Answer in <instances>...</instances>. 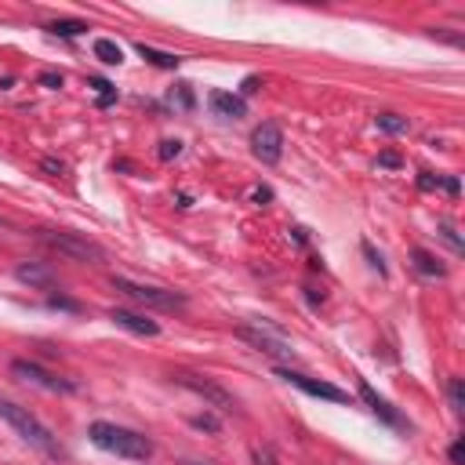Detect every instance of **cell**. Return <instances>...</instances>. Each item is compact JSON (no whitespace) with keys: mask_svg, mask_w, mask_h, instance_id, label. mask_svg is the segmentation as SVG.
Here are the masks:
<instances>
[{"mask_svg":"<svg viewBox=\"0 0 465 465\" xmlns=\"http://www.w3.org/2000/svg\"><path fill=\"white\" fill-rule=\"evenodd\" d=\"M447 400H450V411L461 414L465 411V396H461V378H450L447 381Z\"/></svg>","mask_w":465,"mask_h":465,"instance_id":"ffe728a7","label":"cell"},{"mask_svg":"<svg viewBox=\"0 0 465 465\" xmlns=\"http://www.w3.org/2000/svg\"><path fill=\"white\" fill-rule=\"evenodd\" d=\"M84 29H87V22H80V18H62V22L47 25V33H54V36H80Z\"/></svg>","mask_w":465,"mask_h":465,"instance_id":"ac0fdd59","label":"cell"},{"mask_svg":"<svg viewBox=\"0 0 465 465\" xmlns=\"http://www.w3.org/2000/svg\"><path fill=\"white\" fill-rule=\"evenodd\" d=\"M251 153L262 163H280V156H283V131H280V124H272V120L258 124L254 134H251Z\"/></svg>","mask_w":465,"mask_h":465,"instance_id":"9c48e42d","label":"cell"},{"mask_svg":"<svg viewBox=\"0 0 465 465\" xmlns=\"http://www.w3.org/2000/svg\"><path fill=\"white\" fill-rule=\"evenodd\" d=\"M189 425H193V429H207V432H218V418H214V414H196V418H189Z\"/></svg>","mask_w":465,"mask_h":465,"instance_id":"4316f807","label":"cell"},{"mask_svg":"<svg viewBox=\"0 0 465 465\" xmlns=\"http://www.w3.org/2000/svg\"><path fill=\"white\" fill-rule=\"evenodd\" d=\"M47 305H51V309H65V312H80V302H73V298H65V294H51Z\"/></svg>","mask_w":465,"mask_h":465,"instance_id":"d4e9b609","label":"cell"},{"mask_svg":"<svg viewBox=\"0 0 465 465\" xmlns=\"http://www.w3.org/2000/svg\"><path fill=\"white\" fill-rule=\"evenodd\" d=\"M0 418L33 447V450H40L44 458H62V443L51 436V429L29 411V407H22V403H15V400H4L0 396Z\"/></svg>","mask_w":465,"mask_h":465,"instance_id":"7a4b0ae2","label":"cell"},{"mask_svg":"<svg viewBox=\"0 0 465 465\" xmlns=\"http://www.w3.org/2000/svg\"><path fill=\"white\" fill-rule=\"evenodd\" d=\"M418 189H425V193H429V189H443V178L432 174V171H421V174H418Z\"/></svg>","mask_w":465,"mask_h":465,"instance_id":"484cf974","label":"cell"},{"mask_svg":"<svg viewBox=\"0 0 465 465\" xmlns=\"http://www.w3.org/2000/svg\"><path fill=\"white\" fill-rule=\"evenodd\" d=\"M171 102H178L182 109H193V102H196V98H193V91H189V84H178V87L171 91Z\"/></svg>","mask_w":465,"mask_h":465,"instance_id":"7402d4cb","label":"cell"},{"mask_svg":"<svg viewBox=\"0 0 465 465\" xmlns=\"http://www.w3.org/2000/svg\"><path fill=\"white\" fill-rule=\"evenodd\" d=\"M36 236L47 243V247H54L58 254H65L69 262H105V251L94 243V240H87V236H80V232H69V229H36Z\"/></svg>","mask_w":465,"mask_h":465,"instance_id":"5b68a950","label":"cell"},{"mask_svg":"<svg viewBox=\"0 0 465 465\" xmlns=\"http://www.w3.org/2000/svg\"><path fill=\"white\" fill-rule=\"evenodd\" d=\"M156 153H160V160H174V156L182 153V142H178V138H163Z\"/></svg>","mask_w":465,"mask_h":465,"instance_id":"603a6c76","label":"cell"},{"mask_svg":"<svg viewBox=\"0 0 465 465\" xmlns=\"http://www.w3.org/2000/svg\"><path fill=\"white\" fill-rule=\"evenodd\" d=\"M211 109L218 113V116H225V120H240V116H247V102L240 98V94H229V91H211Z\"/></svg>","mask_w":465,"mask_h":465,"instance_id":"4fadbf2b","label":"cell"},{"mask_svg":"<svg viewBox=\"0 0 465 465\" xmlns=\"http://www.w3.org/2000/svg\"><path fill=\"white\" fill-rule=\"evenodd\" d=\"M411 262H414V269H418L421 276H436V280L447 276V265H440V258H436L432 251H425V247H414V251H411Z\"/></svg>","mask_w":465,"mask_h":465,"instance_id":"5bb4252c","label":"cell"},{"mask_svg":"<svg viewBox=\"0 0 465 465\" xmlns=\"http://www.w3.org/2000/svg\"><path fill=\"white\" fill-rule=\"evenodd\" d=\"M374 124H378V131H385V134H407V131H411L407 116H400V113H378Z\"/></svg>","mask_w":465,"mask_h":465,"instance_id":"e0dca14e","label":"cell"},{"mask_svg":"<svg viewBox=\"0 0 465 465\" xmlns=\"http://www.w3.org/2000/svg\"><path fill=\"white\" fill-rule=\"evenodd\" d=\"M236 338H243L247 345H254V349H258L262 356H269V360H280V363H294V360H298V352H294L291 338H287L280 327L265 323V320L240 323V327H236Z\"/></svg>","mask_w":465,"mask_h":465,"instance_id":"3957f363","label":"cell"},{"mask_svg":"<svg viewBox=\"0 0 465 465\" xmlns=\"http://www.w3.org/2000/svg\"><path fill=\"white\" fill-rule=\"evenodd\" d=\"M447 454H450V461H454V465H461V440H454Z\"/></svg>","mask_w":465,"mask_h":465,"instance_id":"1f68e13d","label":"cell"},{"mask_svg":"<svg viewBox=\"0 0 465 465\" xmlns=\"http://www.w3.org/2000/svg\"><path fill=\"white\" fill-rule=\"evenodd\" d=\"M378 163H381V167H400L403 160H400V153L389 149V153H378Z\"/></svg>","mask_w":465,"mask_h":465,"instance_id":"83f0119b","label":"cell"},{"mask_svg":"<svg viewBox=\"0 0 465 465\" xmlns=\"http://www.w3.org/2000/svg\"><path fill=\"white\" fill-rule=\"evenodd\" d=\"M254 200H272V193L262 185V189H254Z\"/></svg>","mask_w":465,"mask_h":465,"instance_id":"d6a6232c","label":"cell"},{"mask_svg":"<svg viewBox=\"0 0 465 465\" xmlns=\"http://www.w3.org/2000/svg\"><path fill=\"white\" fill-rule=\"evenodd\" d=\"M113 287H116L120 294H127L131 302L145 305V309H160V312H178V309H185V294L167 291V287L134 283V280H124V276H116V280H113Z\"/></svg>","mask_w":465,"mask_h":465,"instance_id":"8992f818","label":"cell"},{"mask_svg":"<svg viewBox=\"0 0 465 465\" xmlns=\"http://www.w3.org/2000/svg\"><path fill=\"white\" fill-rule=\"evenodd\" d=\"M109 320H113L116 327L131 331V334H142V338H156V334H160V323H156V320H149V316H142V312H131V309H113Z\"/></svg>","mask_w":465,"mask_h":465,"instance_id":"7c38bea8","label":"cell"},{"mask_svg":"<svg viewBox=\"0 0 465 465\" xmlns=\"http://www.w3.org/2000/svg\"><path fill=\"white\" fill-rule=\"evenodd\" d=\"M258 84H262V80H258V76H247V80H243V87H240V91H243V94H254V91H258Z\"/></svg>","mask_w":465,"mask_h":465,"instance_id":"4dcf8cb0","label":"cell"},{"mask_svg":"<svg viewBox=\"0 0 465 465\" xmlns=\"http://www.w3.org/2000/svg\"><path fill=\"white\" fill-rule=\"evenodd\" d=\"M254 465H276L272 450H269V447H258V450H254Z\"/></svg>","mask_w":465,"mask_h":465,"instance_id":"f1b7e54d","label":"cell"},{"mask_svg":"<svg viewBox=\"0 0 465 465\" xmlns=\"http://www.w3.org/2000/svg\"><path fill=\"white\" fill-rule=\"evenodd\" d=\"M87 440L98 450L127 458V461H149L153 458V440L134 432V429H127V425H116V421H91L87 425Z\"/></svg>","mask_w":465,"mask_h":465,"instance_id":"6da1fadb","label":"cell"},{"mask_svg":"<svg viewBox=\"0 0 465 465\" xmlns=\"http://www.w3.org/2000/svg\"><path fill=\"white\" fill-rule=\"evenodd\" d=\"M94 58L105 62V65H120V62H124V47H120L116 40L102 36V40H94Z\"/></svg>","mask_w":465,"mask_h":465,"instance_id":"9a60e30c","label":"cell"},{"mask_svg":"<svg viewBox=\"0 0 465 465\" xmlns=\"http://www.w3.org/2000/svg\"><path fill=\"white\" fill-rule=\"evenodd\" d=\"M91 87L98 91V105L105 109V105H113L116 102V87L109 84V80H91Z\"/></svg>","mask_w":465,"mask_h":465,"instance_id":"44dd1931","label":"cell"},{"mask_svg":"<svg viewBox=\"0 0 465 465\" xmlns=\"http://www.w3.org/2000/svg\"><path fill=\"white\" fill-rule=\"evenodd\" d=\"M280 378H283L287 385L302 389L305 396H316V400H331V403H349V392H345V389H338V385H331V381H316V378H309V374H302V371L280 367Z\"/></svg>","mask_w":465,"mask_h":465,"instance_id":"ba28073f","label":"cell"},{"mask_svg":"<svg viewBox=\"0 0 465 465\" xmlns=\"http://www.w3.org/2000/svg\"><path fill=\"white\" fill-rule=\"evenodd\" d=\"M174 378V385H182V389H189L193 396H200L211 411H218V414H236V396L225 389V385H218L214 378H207V374H196V371H174L171 374Z\"/></svg>","mask_w":465,"mask_h":465,"instance_id":"277c9868","label":"cell"},{"mask_svg":"<svg viewBox=\"0 0 465 465\" xmlns=\"http://www.w3.org/2000/svg\"><path fill=\"white\" fill-rule=\"evenodd\" d=\"M356 392H360V400L367 403V411H371L374 418H381V421H385V425H392V429H407L403 414H400V411H396V407H392L385 396H378V392H374V389H371L363 378L356 381Z\"/></svg>","mask_w":465,"mask_h":465,"instance_id":"30bf717a","label":"cell"},{"mask_svg":"<svg viewBox=\"0 0 465 465\" xmlns=\"http://www.w3.org/2000/svg\"><path fill=\"white\" fill-rule=\"evenodd\" d=\"M40 84L44 87H62V73H40Z\"/></svg>","mask_w":465,"mask_h":465,"instance_id":"f546056e","label":"cell"},{"mask_svg":"<svg viewBox=\"0 0 465 465\" xmlns=\"http://www.w3.org/2000/svg\"><path fill=\"white\" fill-rule=\"evenodd\" d=\"M440 236L450 243V251H454V254H461V251H465V240H461V232H458V225H454V222L440 218Z\"/></svg>","mask_w":465,"mask_h":465,"instance_id":"d6986e66","label":"cell"},{"mask_svg":"<svg viewBox=\"0 0 465 465\" xmlns=\"http://www.w3.org/2000/svg\"><path fill=\"white\" fill-rule=\"evenodd\" d=\"M360 251H363V254H367V262H371V269H374V272H378V276H385V265H381V254H378V251H374V247H371V243H367V240H363V243H360Z\"/></svg>","mask_w":465,"mask_h":465,"instance_id":"cb8c5ba5","label":"cell"},{"mask_svg":"<svg viewBox=\"0 0 465 465\" xmlns=\"http://www.w3.org/2000/svg\"><path fill=\"white\" fill-rule=\"evenodd\" d=\"M11 374L22 378L25 385H36V389H47V392H76V381L54 374V371H47V367H40L33 360H15L11 363Z\"/></svg>","mask_w":465,"mask_h":465,"instance_id":"52a82bcc","label":"cell"},{"mask_svg":"<svg viewBox=\"0 0 465 465\" xmlns=\"http://www.w3.org/2000/svg\"><path fill=\"white\" fill-rule=\"evenodd\" d=\"M138 54L149 62V65H160V69H174L182 58L178 54H171V51H156V47H149V44H138Z\"/></svg>","mask_w":465,"mask_h":465,"instance_id":"2e32d148","label":"cell"},{"mask_svg":"<svg viewBox=\"0 0 465 465\" xmlns=\"http://www.w3.org/2000/svg\"><path fill=\"white\" fill-rule=\"evenodd\" d=\"M15 280H18V283H29V287H36V291H54V287H58L54 269L44 265V262H18V265H15Z\"/></svg>","mask_w":465,"mask_h":465,"instance_id":"8fae6325","label":"cell"}]
</instances>
